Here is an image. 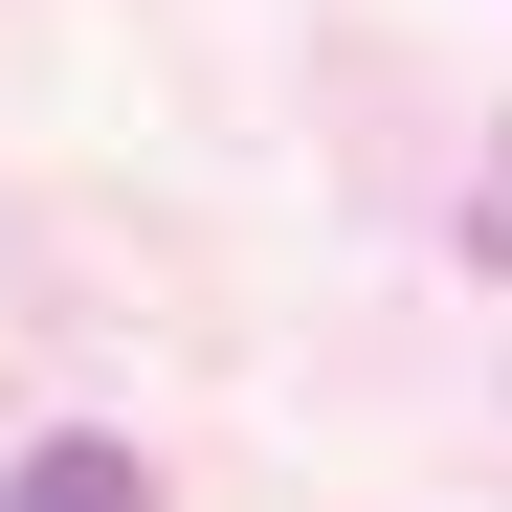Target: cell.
Returning a JSON list of instances; mask_svg holds the SVG:
<instances>
[{
    "label": "cell",
    "mask_w": 512,
    "mask_h": 512,
    "mask_svg": "<svg viewBox=\"0 0 512 512\" xmlns=\"http://www.w3.org/2000/svg\"><path fill=\"white\" fill-rule=\"evenodd\" d=\"M0 512H156V468L112 446V423H67V446H23V468H0Z\"/></svg>",
    "instance_id": "1"
}]
</instances>
